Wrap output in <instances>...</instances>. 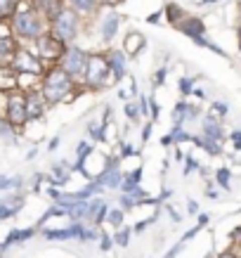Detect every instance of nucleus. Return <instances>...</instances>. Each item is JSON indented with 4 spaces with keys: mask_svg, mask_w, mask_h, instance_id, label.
Wrapping results in <instances>:
<instances>
[{
    "mask_svg": "<svg viewBox=\"0 0 241 258\" xmlns=\"http://www.w3.org/2000/svg\"><path fill=\"white\" fill-rule=\"evenodd\" d=\"M10 24H12L15 38L19 40L22 45L36 43L40 36H45V33L50 31V22H47L40 12H36L31 0H19V3H17L15 15L10 17Z\"/></svg>",
    "mask_w": 241,
    "mask_h": 258,
    "instance_id": "1",
    "label": "nucleus"
},
{
    "mask_svg": "<svg viewBox=\"0 0 241 258\" xmlns=\"http://www.w3.org/2000/svg\"><path fill=\"white\" fill-rule=\"evenodd\" d=\"M81 90H88V88L78 86L62 67L47 69L45 76H43V86H40V93L50 102V107L52 104H62V102H73L81 95Z\"/></svg>",
    "mask_w": 241,
    "mask_h": 258,
    "instance_id": "2",
    "label": "nucleus"
},
{
    "mask_svg": "<svg viewBox=\"0 0 241 258\" xmlns=\"http://www.w3.org/2000/svg\"><path fill=\"white\" fill-rule=\"evenodd\" d=\"M50 33H52L57 40H62L64 45H73L76 38L83 33V19L71 8H64L62 12L50 22Z\"/></svg>",
    "mask_w": 241,
    "mask_h": 258,
    "instance_id": "3",
    "label": "nucleus"
},
{
    "mask_svg": "<svg viewBox=\"0 0 241 258\" xmlns=\"http://www.w3.org/2000/svg\"><path fill=\"white\" fill-rule=\"evenodd\" d=\"M109 74H111V69H109L107 52H90V57H88V71H86L83 88H88V90H104Z\"/></svg>",
    "mask_w": 241,
    "mask_h": 258,
    "instance_id": "4",
    "label": "nucleus"
},
{
    "mask_svg": "<svg viewBox=\"0 0 241 258\" xmlns=\"http://www.w3.org/2000/svg\"><path fill=\"white\" fill-rule=\"evenodd\" d=\"M29 45L36 50V55L40 57V62L45 64V69H52V67H59V59L64 57L66 52V47L62 40H57L52 33L47 31L45 36H40L36 43H29Z\"/></svg>",
    "mask_w": 241,
    "mask_h": 258,
    "instance_id": "5",
    "label": "nucleus"
},
{
    "mask_svg": "<svg viewBox=\"0 0 241 258\" xmlns=\"http://www.w3.org/2000/svg\"><path fill=\"white\" fill-rule=\"evenodd\" d=\"M88 57H90V52H86L83 47L69 45V47H66V52H64V57L59 59V67L69 74L71 79L76 81L78 86H83V81H86Z\"/></svg>",
    "mask_w": 241,
    "mask_h": 258,
    "instance_id": "6",
    "label": "nucleus"
},
{
    "mask_svg": "<svg viewBox=\"0 0 241 258\" xmlns=\"http://www.w3.org/2000/svg\"><path fill=\"white\" fill-rule=\"evenodd\" d=\"M12 71L15 74H40V76H45V64L40 62V57L36 55V50L31 45H19L17 50L15 59H12Z\"/></svg>",
    "mask_w": 241,
    "mask_h": 258,
    "instance_id": "7",
    "label": "nucleus"
},
{
    "mask_svg": "<svg viewBox=\"0 0 241 258\" xmlns=\"http://www.w3.org/2000/svg\"><path fill=\"white\" fill-rule=\"evenodd\" d=\"M5 118L8 123L19 131L24 125L29 123V111H26V93L22 90H12L8 95V109H5Z\"/></svg>",
    "mask_w": 241,
    "mask_h": 258,
    "instance_id": "8",
    "label": "nucleus"
},
{
    "mask_svg": "<svg viewBox=\"0 0 241 258\" xmlns=\"http://www.w3.org/2000/svg\"><path fill=\"white\" fill-rule=\"evenodd\" d=\"M50 109V102L43 97L40 90L26 95V111H29V121H40L45 116V111Z\"/></svg>",
    "mask_w": 241,
    "mask_h": 258,
    "instance_id": "9",
    "label": "nucleus"
},
{
    "mask_svg": "<svg viewBox=\"0 0 241 258\" xmlns=\"http://www.w3.org/2000/svg\"><path fill=\"white\" fill-rule=\"evenodd\" d=\"M66 8H71L83 22H86V19H90V17H95L100 12L102 3L100 0H66Z\"/></svg>",
    "mask_w": 241,
    "mask_h": 258,
    "instance_id": "10",
    "label": "nucleus"
},
{
    "mask_svg": "<svg viewBox=\"0 0 241 258\" xmlns=\"http://www.w3.org/2000/svg\"><path fill=\"white\" fill-rule=\"evenodd\" d=\"M31 3H33V8H36V12H40L47 22H52L66 8V0H31Z\"/></svg>",
    "mask_w": 241,
    "mask_h": 258,
    "instance_id": "11",
    "label": "nucleus"
},
{
    "mask_svg": "<svg viewBox=\"0 0 241 258\" xmlns=\"http://www.w3.org/2000/svg\"><path fill=\"white\" fill-rule=\"evenodd\" d=\"M118 26H121V17L116 15V12H109V15L102 17L100 22V36L104 43H111L114 40V36L118 33Z\"/></svg>",
    "mask_w": 241,
    "mask_h": 258,
    "instance_id": "12",
    "label": "nucleus"
},
{
    "mask_svg": "<svg viewBox=\"0 0 241 258\" xmlns=\"http://www.w3.org/2000/svg\"><path fill=\"white\" fill-rule=\"evenodd\" d=\"M107 59H109V69L116 74L118 81H123L128 76V55H125L123 50L118 52V50H109L107 52Z\"/></svg>",
    "mask_w": 241,
    "mask_h": 258,
    "instance_id": "13",
    "label": "nucleus"
},
{
    "mask_svg": "<svg viewBox=\"0 0 241 258\" xmlns=\"http://www.w3.org/2000/svg\"><path fill=\"white\" fill-rule=\"evenodd\" d=\"M144 45H147V40H144V36H142L140 31H128L123 38V52L128 57H137L144 50Z\"/></svg>",
    "mask_w": 241,
    "mask_h": 258,
    "instance_id": "14",
    "label": "nucleus"
},
{
    "mask_svg": "<svg viewBox=\"0 0 241 258\" xmlns=\"http://www.w3.org/2000/svg\"><path fill=\"white\" fill-rule=\"evenodd\" d=\"M178 29L185 36H189V38H201V36H206V22L203 19H199V17H187L185 22L178 24Z\"/></svg>",
    "mask_w": 241,
    "mask_h": 258,
    "instance_id": "15",
    "label": "nucleus"
},
{
    "mask_svg": "<svg viewBox=\"0 0 241 258\" xmlns=\"http://www.w3.org/2000/svg\"><path fill=\"white\" fill-rule=\"evenodd\" d=\"M43 86V76L40 74H17V90L22 93H36Z\"/></svg>",
    "mask_w": 241,
    "mask_h": 258,
    "instance_id": "16",
    "label": "nucleus"
},
{
    "mask_svg": "<svg viewBox=\"0 0 241 258\" xmlns=\"http://www.w3.org/2000/svg\"><path fill=\"white\" fill-rule=\"evenodd\" d=\"M19 45L22 43L17 38H0V67H10L12 64Z\"/></svg>",
    "mask_w": 241,
    "mask_h": 258,
    "instance_id": "17",
    "label": "nucleus"
},
{
    "mask_svg": "<svg viewBox=\"0 0 241 258\" xmlns=\"http://www.w3.org/2000/svg\"><path fill=\"white\" fill-rule=\"evenodd\" d=\"M187 17H189V15H187V12L180 8V5H175V3H171V5L166 8V19H168L173 26H178L180 22H185Z\"/></svg>",
    "mask_w": 241,
    "mask_h": 258,
    "instance_id": "18",
    "label": "nucleus"
},
{
    "mask_svg": "<svg viewBox=\"0 0 241 258\" xmlns=\"http://www.w3.org/2000/svg\"><path fill=\"white\" fill-rule=\"evenodd\" d=\"M71 175V168L69 164H57L55 166V171H52V180H55L57 185H62V182H66Z\"/></svg>",
    "mask_w": 241,
    "mask_h": 258,
    "instance_id": "19",
    "label": "nucleus"
},
{
    "mask_svg": "<svg viewBox=\"0 0 241 258\" xmlns=\"http://www.w3.org/2000/svg\"><path fill=\"white\" fill-rule=\"evenodd\" d=\"M125 220V211L123 209H109V213H107V223H109L111 227H121Z\"/></svg>",
    "mask_w": 241,
    "mask_h": 258,
    "instance_id": "20",
    "label": "nucleus"
},
{
    "mask_svg": "<svg viewBox=\"0 0 241 258\" xmlns=\"http://www.w3.org/2000/svg\"><path fill=\"white\" fill-rule=\"evenodd\" d=\"M17 3L19 0H0V19H10V17L15 15Z\"/></svg>",
    "mask_w": 241,
    "mask_h": 258,
    "instance_id": "21",
    "label": "nucleus"
},
{
    "mask_svg": "<svg viewBox=\"0 0 241 258\" xmlns=\"http://www.w3.org/2000/svg\"><path fill=\"white\" fill-rule=\"evenodd\" d=\"M227 104H222V102H215L213 107H210V111H208V116L210 118H218V121H225V116H227Z\"/></svg>",
    "mask_w": 241,
    "mask_h": 258,
    "instance_id": "22",
    "label": "nucleus"
},
{
    "mask_svg": "<svg viewBox=\"0 0 241 258\" xmlns=\"http://www.w3.org/2000/svg\"><path fill=\"white\" fill-rule=\"evenodd\" d=\"M125 116H128V121H130V123H137V121H140V116H142V109L135 104V102H128V104H125Z\"/></svg>",
    "mask_w": 241,
    "mask_h": 258,
    "instance_id": "23",
    "label": "nucleus"
},
{
    "mask_svg": "<svg viewBox=\"0 0 241 258\" xmlns=\"http://www.w3.org/2000/svg\"><path fill=\"white\" fill-rule=\"evenodd\" d=\"M31 235H33V230H15V232L5 239V246H10V244H15V242H24V239H29Z\"/></svg>",
    "mask_w": 241,
    "mask_h": 258,
    "instance_id": "24",
    "label": "nucleus"
},
{
    "mask_svg": "<svg viewBox=\"0 0 241 258\" xmlns=\"http://www.w3.org/2000/svg\"><path fill=\"white\" fill-rule=\"evenodd\" d=\"M229 178H232V171H229V168H218V173H215V180H218V185L222 189L229 187Z\"/></svg>",
    "mask_w": 241,
    "mask_h": 258,
    "instance_id": "25",
    "label": "nucleus"
},
{
    "mask_svg": "<svg viewBox=\"0 0 241 258\" xmlns=\"http://www.w3.org/2000/svg\"><path fill=\"white\" fill-rule=\"evenodd\" d=\"M180 93L187 95V97L194 93V79H187V76H182V79H180Z\"/></svg>",
    "mask_w": 241,
    "mask_h": 258,
    "instance_id": "26",
    "label": "nucleus"
},
{
    "mask_svg": "<svg viewBox=\"0 0 241 258\" xmlns=\"http://www.w3.org/2000/svg\"><path fill=\"white\" fill-rule=\"evenodd\" d=\"M0 38H15V31H12L10 19H0Z\"/></svg>",
    "mask_w": 241,
    "mask_h": 258,
    "instance_id": "27",
    "label": "nucleus"
},
{
    "mask_svg": "<svg viewBox=\"0 0 241 258\" xmlns=\"http://www.w3.org/2000/svg\"><path fill=\"white\" fill-rule=\"evenodd\" d=\"M19 185V178H8V175H0V189H10Z\"/></svg>",
    "mask_w": 241,
    "mask_h": 258,
    "instance_id": "28",
    "label": "nucleus"
},
{
    "mask_svg": "<svg viewBox=\"0 0 241 258\" xmlns=\"http://www.w3.org/2000/svg\"><path fill=\"white\" fill-rule=\"evenodd\" d=\"M12 131H15V128L8 123V118L0 114V138H8V135H12Z\"/></svg>",
    "mask_w": 241,
    "mask_h": 258,
    "instance_id": "29",
    "label": "nucleus"
},
{
    "mask_svg": "<svg viewBox=\"0 0 241 258\" xmlns=\"http://www.w3.org/2000/svg\"><path fill=\"white\" fill-rule=\"evenodd\" d=\"M128 239H130V230H128V227H123L121 232H116V242L121 244V246H125V244H128Z\"/></svg>",
    "mask_w": 241,
    "mask_h": 258,
    "instance_id": "30",
    "label": "nucleus"
},
{
    "mask_svg": "<svg viewBox=\"0 0 241 258\" xmlns=\"http://www.w3.org/2000/svg\"><path fill=\"white\" fill-rule=\"evenodd\" d=\"M232 242L236 244V246H241V225H239V227H236V230H234V232H232Z\"/></svg>",
    "mask_w": 241,
    "mask_h": 258,
    "instance_id": "31",
    "label": "nucleus"
},
{
    "mask_svg": "<svg viewBox=\"0 0 241 258\" xmlns=\"http://www.w3.org/2000/svg\"><path fill=\"white\" fill-rule=\"evenodd\" d=\"M218 258H239V256H236V251L234 249H229V251H225V253H220Z\"/></svg>",
    "mask_w": 241,
    "mask_h": 258,
    "instance_id": "32",
    "label": "nucleus"
},
{
    "mask_svg": "<svg viewBox=\"0 0 241 258\" xmlns=\"http://www.w3.org/2000/svg\"><path fill=\"white\" fill-rule=\"evenodd\" d=\"M109 246H111V239H109V237H102V249L109 251Z\"/></svg>",
    "mask_w": 241,
    "mask_h": 258,
    "instance_id": "33",
    "label": "nucleus"
},
{
    "mask_svg": "<svg viewBox=\"0 0 241 258\" xmlns=\"http://www.w3.org/2000/svg\"><path fill=\"white\" fill-rule=\"evenodd\" d=\"M57 145H59V138H55V140L50 142V149H57Z\"/></svg>",
    "mask_w": 241,
    "mask_h": 258,
    "instance_id": "34",
    "label": "nucleus"
},
{
    "mask_svg": "<svg viewBox=\"0 0 241 258\" xmlns=\"http://www.w3.org/2000/svg\"><path fill=\"white\" fill-rule=\"evenodd\" d=\"M239 50H241V40H239Z\"/></svg>",
    "mask_w": 241,
    "mask_h": 258,
    "instance_id": "35",
    "label": "nucleus"
}]
</instances>
